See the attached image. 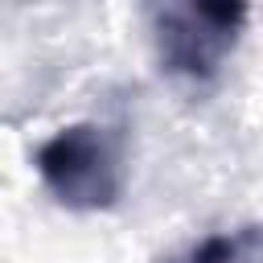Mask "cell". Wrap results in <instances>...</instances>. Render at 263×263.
Segmentation results:
<instances>
[{
    "mask_svg": "<svg viewBox=\"0 0 263 263\" xmlns=\"http://www.w3.org/2000/svg\"><path fill=\"white\" fill-rule=\"evenodd\" d=\"M156 263H263V226L205 234L177 255H160Z\"/></svg>",
    "mask_w": 263,
    "mask_h": 263,
    "instance_id": "cell-3",
    "label": "cell"
},
{
    "mask_svg": "<svg viewBox=\"0 0 263 263\" xmlns=\"http://www.w3.org/2000/svg\"><path fill=\"white\" fill-rule=\"evenodd\" d=\"M33 168L58 205H66L74 214H103V210L119 205V197L127 189L123 132L95 123V119L58 127L33 152Z\"/></svg>",
    "mask_w": 263,
    "mask_h": 263,
    "instance_id": "cell-1",
    "label": "cell"
},
{
    "mask_svg": "<svg viewBox=\"0 0 263 263\" xmlns=\"http://www.w3.org/2000/svg\"><path fill=\"white\" fill-rule=\"evenodd\" d=\"M251 8L238 0H168L148 8L160 74L185 86H210L234 53Z\"/></svg>",
    "mask_w": 263,
    "mask_h": 263,
    "instance_id": "cell-2",
    "label": "cell"
}]
</instances>
